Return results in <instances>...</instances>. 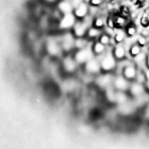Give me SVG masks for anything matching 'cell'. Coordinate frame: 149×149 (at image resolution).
Segmentation results:
<instances>
[{
	"instance_id": "obj_1",
	"label": "cell",
	"mask_w": 149,
	"mask_h": 149,
	"mask_svg": "<svg viewBox=\"0 0 149 149\" xmlns=\"http://www.w3.org/2000/svg\"><path fill=\"white\" fill-rule=\"evenodd\" d=\"M117 61L112 54V51L106 52L102 55V58L100 61L101 70L106 72L111 71L116 67Z\"/></svg>"
},
{
	"instance_id": "obj_2",
	"label": "cell",
	"mask_w": 149,
	"mask_h": 149,
	"mask_svg": "<svg viewBox=\"0 0 149 149\" xmlns=\"http://www.w3.org/2000/svg\"><path fill=\"white\" fill-rule=\"evenodd\" d=\"M91 26L89 25L87 17L82 20L77 19L72 28V33L76 38L86 37L87 31Z\"/></svg>"
},
{
	"instance_id": "obj_3",
	"label": "cell",
	"mask_w": 149,
	"mask_h": 149,
	"mask_svg": "<svg viewBox=\"0 0 149 149\" xmlns=\"http://www.w3.org/2000/svg\"><path fill=\"white\" fill-rule=\"evenodd\" d=\"M77 20L73 13L63 15L59 19L58 26L63 30L72 29Z\"/></svg>"
},
{
	"instance_id": "obj_4",
	"label": "cell",
	"mask_w": 149,
	"mask_h": 149,
	"mask_svg": "<svg viewBox=\"0 0 149 149\" xmlns=\"http://www.w3.org/2000/svg\"><path fill=\"white\" fill-rule=\"evenodd\" d=\"M95 57L91 47H87L78 50L74 55V59L78 63H86Z\"/></svg>"
},
{
	"instance_id": "obj_5",
	"label": "cell",
	"mask_w": 149,
	"mask_h": 149,
	"mask_svg": "<svg viewBox=\"0 0 149 149\" xmlns=\"http://www.w3.org/2000/svg\"><path fill=\"white\" fill-rule=\"evenodd\" d=\"M90 5L87 1H84L79 6L74 8L73 13L77 19H84L89 16Z\"/></svg>"
},
{
	"instance_id": "obj_6",
	"label": "cell",
	"mask_w": 149,
	"mask_h": 149,
	"mask_svg": "<svg viewBox=\"0 0 149 149\" xmlns=\"http://www.w3.org/2000/svg\"><path fill=\"white\" fill-rule=\"evenodd\" d=\"M139 68L135 63H128L123 68L122 74L130 82L135 81L136 77Z\"/></svg>"
},
{
	"instance_id": "obj_7",
	"label": "cell",
	"mask_w": 149,
	"mask_h": 149,
	"mask_svg": "<svg viewBox=\"0 0 149 149\" xmlns=\"http://www.w3.org/2000/svg\"><path fill=\"white\" fill-rule=\"evenodd\" d=\"M131 82L126 79L123 74L118 76L113 80L114 87L119 91L122 92H124L127 90L129 91Z\"/></svg>"
},
{
	"instance_id": "obj_8",
	"label": "cell",
	"mask_w": 149,
	"mask_h": 149,
	"mask_svg": "<svg viewBox=\"0 0 149 149\" xmlns=\"http://www.w3.org/2000/svg\"><path fill=\"white\" fill-rule=\"evenodd\" d=\"M74 36L73 33L67 32L65 33L61 40V47L65 51H70L74 48Z\"/></svg>"
},
{
	"instance_id": "obj_9",
	"label": "cell",
	"mask_w": 149,
	"mask_h": 149,
	"mask_svg": "<svg viewBox=\"0 0 149 149\" xmlns=\"http://www.w3.org/2000/svg\"><path fill=\"white\" fill-rule=\"evenodd\" d=\"M56 8L62 15L73 13L74 10L70 0H59L56 3Z\"/></svg>"
},
{
	"instance_id": "obj_10",
	"label": "cell",
	"mask_w": 149,
	"mask_h": 149,
	"mask_svg": "<svg viewBox=\"0 0 149 149\" xmlns=\"http://www.w3.org/2000/svg\"><path fill=\"white\" fill-rule=\"evenodd\" d=\"M146 88L144 84L134 81L131 82L129 91L131 95L134 97H139L145 93Z\"/></svg>"
},
{
	"instance_id": "obj_11",
	"label": "cell",
	"mask_w": 149,
	"mask_h": 149,
	"mask_svg": "<svg viewBox=\"0 0 149 149\" xmlns=\"http://www.w3.org/2000/svg\"><path fill=\"white\" fill-rule=\"evenodd\" d=\"M46 49L49 54L52 56H56L58 55L62 50L61 44L60 45L56 40L52 38L47 41Z\"/></svg>"
},
{
	"instance_id": "obj_12",
	"label": "cell",
	"mask_w": 149,
	"mask_h": 149,
	"mask_svg": "<svg viewBox=\"0 0 149 149\" xmlns=\"http://www.w3.org/2000/svg\"><path fill=\"white\" fill-rule=\"evenodd\" d=\"M112 52L117 61L124 60L127 55L126 48L122 44H116L112 50Z\"/></svg>"
},
{
	"instance_id": "obj_13",
	"label": "cell",
	"mask_w": 149,
	"mask_h": 149,
	"mask_svg": "<svg viewBox=\"0 0 149 149\" xmlns=\"http://www.w3.org/2000/svg\"><path fill=\"white\" fill-rule=\"evenodd\" d=\"M86 70L91 74L99 73L101 70L99 60L93 58L85 63Z\"/></svg>"
},
{
	"instance_id": "obj_14",
	"label": "cell",
	"mask_w": 149,
	"mask_h": 149,
	"mask_svg": "<svg viewBox=\"0 0 149 149\" xmlns=\"http://www.w3.org/2000/svg\"><path fill=\"white\" fill-rule=\"evenodd\" d=\"M115 29H125L130 22H129V19L126 18L123 16L121 15L119 13L113 15Z\"/></svg>"
},
{
	"instance_id": "obj_15",
	"label": "cell",
	"mask_w": 149,
	"mask_h": 149,
	"mask_svg": "<svg viewBox=\"0 0 149 149\" xmlns=\"http://www.w3.org/2000/svg\"><path fill=\"white\" fill-rule=\"evenodd\" d=\"M91 49L95 56H102L106 52L107 46L96 40L92 45Z\"/></svg>"
},
{
	"instance_id": "obj_16",
	"label": "cell",
	"mask_w": 149,
	"mask_h": 149,
	"mask_svg": "<svg viewBox=\"0 0 149 149\" xmlns=\"http://www.w3.org/2000/svg\"><path fill=\"white\" fill-rule=\"evenodd\" d=\"M102 30L97 29L93 26H91L87 31L86 37H87L88 39H90V40L97 39L98 40L101 35L103 33V32H102Z\"/></svg>"
},
{
	"instance_id": "obj_17",
	"label": "cell",
	"mask_w": 149,
	"mask_h": 149,
	"mask_svg": "<svg viewBox=\"0 0 149 149\" xmlns=\"http://www.w3.org/2000/svg\"><path fill=\"white\" fill-rule=\"evenodd\" d=\"M106 19L101 15L96 16L93 19L91 26L97 29L102 30L106 26Z\"/></svg>"
},
{
	"instance_id": "obj_18",
	"label": "cell",
	"mask_w": 149,
	"mask_h": 149,
	"mask_svg": "<svg viewBox=\"0 0 149 149\" xmlns=\"http://www.w3.org/2000/svg\"><path fill=\"white\" fill-rule=\"evenodd\" d=\"M125 31L127 37L131 38L135 36L137 33V27L136 25L134 23L130 22L127 26L125 28Z\"/></svg>"
},
{
	"instance_id": "obj_19",
	"label": "cell",
	"mask_w": 149,
	"mask_h": 149,
	"mask_svg": "<svg viewBox=\"0 0 149 149\" xmlns=\"http://www.w3.org/2000/svg\"><path fill=\"white\" fill-rule=\"evenodd\" d=\"M118 31L114 35L113 40L116 44H121L124 42L127 37L124 29H118Z\"/></svg>"
},
{
	"instance_id": "obj_20",
	"label": "cell",
	"mask_w": 149,
	"mask_h": 149,
	"mask_svg": "<svg viewBox=\"0 0 149 149\" xmlns=\"http://www.w3.org/2000/svg\"><path fill=\"white\" fill-rule=\"evenodd\" d=\"M76 62L74 58L67 57L63 60V65L65 69L68 71H73L76 68Z\"/></svg>"
},
{
	"instance_id": "obj_21",
	"label": "cell",
	"mask_w": 149,
	"mask_h": 149,
	"mask_svg": "<svg viewBox=\"0 0 149 149\" xmlns=\"http://www.w3.org/2000/svg\"><path fill=\"white\" fill-rule=\"evenodd\" d=\"M142 47H140L138 44L135 42V43L132 44L129 49V54L131 57L134 58L137 56L140 53L142 52Z\"/></svg>"
},
{
	"instance_id": "obj_22",
	"label": "cell",
	"mask_w": 149,
	"mask_h": 149,
	"mask_svg": "<svg viewBox=\"0 0 149 149\" xmlns=\"http://www.w3.org/2000/svg\"><path fill=\"white\" fill-rule=\"evenodd\" d=\"M88 46V42L85 37L76 38L74 41V47L77 50L84 49Z\"/></svg>"
},
{
	"instance_id": "obj_23",
	"label": "cell",
	"mask_w": 149,
	"mask_h": 149,
	"mask_svg": "<svg viewBox=\"0 0 149 149\" xmlns=\"http://www.w3.org/2000/svg\"><path fill=\"white\" fill-rule=\"evenodd\" d=\"M98 41H99L101 43L107 46L110 45V44L111 43V35L110 34H109L108 33L103 32L99 38Z\"/></svg>"
},
{
	"instance_id": "obj_24",
	"label": "cell",
	"mask_w": 149,
	"mask_h": 149,
	"mask_svg": "<svg viewBox=\"0 0 149 149\" xmlns=\"http://www.w3.org/2000/svg\"><path fill=\"white\" fill-rule=\"evenodd\" d=\"M97 80H98V83L100 86H107L111 82L112 78L111 76H110L109 74H106V75H103L102 76H100Z\"/></svg>"
},
{
	"instance_id": "obj_25",
	"label": "cell",
	"mask_w": 149,
	"mask_h": 149,
	"mask_svg": "<svg viewBox=\"0 0 149 149\" xmlns=\"http://www.w3.org/2000/svg\"><path fill=\"white\" fill-rule=\"evenodd\" d=\"M119 13L125 17L129 19L132 14V10L130 7L127 5H123L120 8Z\"/></svg>"
},
{
	"instance_id": "obj_26",
	"label": "cell",
	"mask_w": 149,
	"mask_h": 149,
	"mask_svg": "<svg viewBox=\"0 0 149 149\" xmlns=\"http://www.w3.org/2000/svg\"><path fill=\"white\" fill-rule=\"evenodd\" d=\"M146 55H147V54H146V53H145V52L142 51L137 56H136L135 57H134L133 58L134 60V62L136 65L137 66H138V65H141L143 63H144L145 65Z\"/></svg>"
},
{
	"instance_id": "obj_27",
	"label": "cell",
	"mask_w": 149,
	"mask_h": 149,
	"mask_svg": "<svg viewBox=\"0 0 149 149\" xmlns=\"http://www.w3.org/2000/svg\"><path fill=\"white\" fill-rule=\"evenodd\" d=\"M135 81H136L139 83L144 84L146 83V82L147 81L145 74L143 72V70H140L139 69L137 74L136 77L135 79Z\"/></svg>"
},
{
	"instance_id": "obj_28",
	"label": "cell",
	"mask_w": 149,
	"mask_h": 149,
	"mask_svg": "<svg viewBox=\"0 0 149 149\" xmlns=\"http://www.w3.org/2000/svg\"><path fill=\"white\" fill-rule=\"evenodd\" d=\"M140 25L143 29H148L149 27V16L144 13L140 19Z\"/></svg>"
},
{
	"instance_id": "obj_29",
	"label": "cell",
	"mask_w": 149,
	"mask_h": 149,
	"mask_svg": "<svg viewBox=\"0 0 149 149\" xmlns=\"http://www.w3.org/2000/svg\"><path fill=\"white\" fill-rule=\"evenodd\" d=\"M106 26H107L109 29H111L112 30L115 29L113 15H109L106 19Z\"/></svg>"
},
{
	"instance_id": "obj_30",
	"label": "cell",
	"mask_w": 149,
	"mask_h": 149,
	"mask_svg": "<svg viewBox=\"0 0 149 149\" xmlns=\"http://www.w3.org/2000/svg\"><path fill=\"white\" fill-rule=\"evenodd\" d=\"M148 38L146 37H143V36H141V35L137 37V38L136 42L137 44H138L140 47H141L142 48L146 46V45L148 43Z\"/></svg>"
},
{
	"instance_id": "obj_31",
	"label": "cell",
	"mask_w": 149,
	"mask_h": 149,
	"mask_svg": "<svg viewBox=\"0 0 149 149\" xmlns=\"http://www.w3.org/2000/svg\"><path fill=\"white\" fill-rule=\"evenodd\" d=\"M87 2L91 6L100 7L102 5L104 0H88Z\"/></svg>"
},
{
	"instance_id": "obj_32",
	"label": "cell",
	"mask_w": 149,
	"mask_h": 149,
	"mask_svg": "<svg viewBox=\"0 0 149 149\" xmlns=\"http://www.w3.org/2000/svg\"><path fill=\"white\" fill-rule=\"evenodd\" d=\"M146 3V0H136L135 3V6L138 8H141L145 6Z\"/></svg>"
},
{
	"instance_id": "obj_33",
	"label": "cell",
	"mask_w": 149,
	"mask_h": 149,
	"mask_svg": "<svg viewBox=\"0 0 149 149\" xmlns=\"http://www.w3.org/2000/svg\"><path fill=\"white\" fill-rule=\"evenodd\" d=\"M84 1L85 0H70L74 8L78 6Z\"/></svg>"
},
{
	"instance_id": "obj_34",
	"label": "cell",
	"mask_w": 149,
	"mask_h": 149,
	"mask_svg": "<svg viewBox=\"0 0 149 149\" xmlns=\"http://www.w3.org/2000/svg\"><path fill=\"white\" fill-rule=\"evenodd\" d=\"M140 35L143 37L148 38L149 37V30L148 29H143L140 33Z\"/></svg>"
},
{
	"instance_id": "obj_35",
	"label": "cell",
	"mask_w": 149,
	"mask_h": 149,
	"mask_svg": "<svg viewBox=\"0 0 149 149\" xmlns=\"http://www.w3.org/2000/svg\"><path fill=\"white\" fill-rule=\"evenodd\" d=\"M44 2L47 5H56V3L59 1V0H43Z\"/></svg>"
},
{
	"instance_id": "obj_36",
	"label": "cell",
	"mask_w": 149,
	"mask_h": 149,
	"mask_svg": "<svg viewBox=\"0 0 149 149\" xmlns=\"http://www.w3.org/2000/svg\"><path fill=\"white\" fill-rule=\"evenodd\" d=\"M143 71L144 74H145L146 80H149V68H144L143 70Z\"/></svg>"
},
{
	"instance_id": "obj_37",
	"label": "cell",
	"mask_w": 149,
	"mask_h": 149,
	"mask_svg": "<svg viewBox=\"0 0 149 149\" xmlns=\"http://www.w3.org/2000/svg\"><path fill=\"white\" fill-rule=\"evenodd\" d=\"M145 66L146 68H149V52L148 54L146 55V58L145 61Z\"/></svg>"
},
{
	"instance_id": "obj_38",
	"label": "cell",
	"mask_w": 149,
	"mask_h": 149,
	"mask_svg": "<svg viewBox=\"0 0 149 149\" xmlns=\"http://www.w3.org/2000/svg\"><path fill=\"white\" fill-rule=\"evenodd\" d=\"M145 86L146 88V90H148L149 91V80H147L146 83L145 84Z\"/></svg>"
},
{
	"instance_id": "obj_39",
	"label": "cell",
	"mask_w": 149,
	"mask_h": 149,
	"mask_svg": "<svg viewBox=\"0 0 149 149\" xmlns=\"http://www.w3.org/2000/svg\"><path fill=\"white\" fill-rule=\"evenodd\" d=\"M146 47H147L148 50H149V41H148V43H147V45H146Z\"/></svg>"
},
{
	"instance_id": "obj_40",
	"label": "cell",
	"mask_w": 149,
	"mask_h": 149,
	"mask_svg": "<svg viewBox=\"0 0 149 149\" xmlns=\"http://www.w3.org/2000/svg\"></svg>"
}]
</instances>
